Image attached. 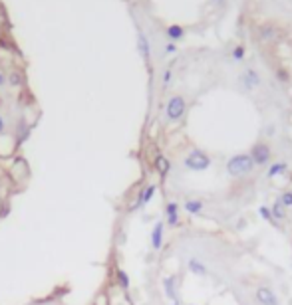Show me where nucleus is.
<instances>
[{"label":"nucleus","instance_id":"nucleus-15","mask_svg":"<svg viewBox=\"0 0 292 305\" xmlns=\"http://www.w3.org/2000/svg\"><path fill=\"white\" fill-rule=\"evenodd\" d=\"M271 214H272V220H284L286 218V212H284V206L280 204V200H276L271 208Z\"/></svg>","mask_w":292,"mask_h":305},{"label":"nucleus","instance_id":"nucleus-3","mask_svg":"<svg viewBox=\"0 0 292 305\" xmlns=\"http://www.w3.org/2000/svg\"><path fill=\"white\" fill-rule=\"evenodd\" d=\"M185 111H187V101H185L183 95H173L167 101L165 113H167V119L169 121H181L185 117Z\"/></svg>","mask_w":292,"mask_h":305},{"label":"nucleus","instance_id":"nucleus-27","mask_svg":"<svg viewBox=\"0 0 292 305\" xmlns=\"http://www.w3.org/2000/svg\"><path fill=\"white\" fill-rule=\"evenodd\" d=\"M4 83H6V77H4L2 72H0V85H4Z\"/></svg>","mask_w":292,"mask_h":305},{"label":"nucleus","instance_id":"nucleus-2","mask_svg":"<svg viewBox=\"0 0 292 305\" xmlns=\"http://www.w3.org/2000/svg\"><path fill=\"white\" fill-rule=\"evenodd\" d=\"M185 167H187L189 171L201 172V171H207V169L211 167V159H209V155H207L205 151L195 149V151H191L189 155L185 157Z\"/></svg>","mask_w":292,"mask_h":305},{"label":"nucleus","instance_id":"nucleus-26","mask_svg":"<svg viewBox=\"0 0 292 305\" xmlns=\"http://www.w3.org/2000/svg\"><path fill=\"white\" fill-rule=\"evenodd\" d=\"M4 127H6V123H4V117H2V115H0V135H2V133H4Z\"/></svg>","mask_w":292,"mask_h":305},{"label":"nucleus","instance_id":"nucleus-25","mask_svg":"<svg viewBox=\"0 0 292 305\" xmlns=\"http://www.w3.org/2000/svg\"><path fill=\"white\" fill-rule=\"evenodd\" d=\"M276 74H278V79H280V81H288V74H286L284 70H278Z\"/></svg>","mask_w":292,"mask_h":305},{"label":"nucleus","instance_id":"nucleus-24","mask_svg":"<svg viewBox=\"0 0 292 305\" xmlns=\"http://www.w3.org/2000/svg\"><path fill=\"white\" fill-rule=\"evenodd\" d=\"M10 83H12V85H20V83H22V76H18V74L14 72V74L10 76Z\"/></svg>","mask_w":292,"mask_h":305},{"label":"nucleus","instance_id":"nucleus-1","mask_svg":"<svg viewBox=\"0 0 292 305\" xmlns=\"http://www.w3.org/2000/svg\"><path fill=\"white\" fill-rule=\"evenodd\" d=\"M252 169H254V163H252L250 155H243V152H241V155L230 157L229 163H227V172H229L230 176H235V178L250 174Z\"/></svg>","mask_w":292,"mask_h":305},{"label":"nucleus","instance_id":"nucleus-8","mask_svg":"<svg viewBox=\"0 0 292 305\" xmlns=\"http://www.w3.org/2000/svg\"><path fill=\"white\" fill-rule=\"evenodd\" d=\"M241 83H243L247 89H254V87L260 85V76H258L252 68H249V70H245V72L241 74Z\"/></svg>","mask_w":292,"mask_h":305},{"label":"nucleus","instance_id":"nucleus-14","mask_svg":"<svg viewBox=\"0 0 292 305\" xmlns=\"http://www.w3.org/2000/svg\"><path fill=\"white\" fill-rule=\"evenodd\" d=\"M155 169H157V172H159L161 176H167L169 171H171V163H169V159L163 157V155H159V157L155 159Z\"/></svg>","mask_w":292,"mask_h":305},{"label":"nucleus","instance_id":"nucleus-6","mask_svg":"<svg viewBox=\"0 0 292 305\" xmlns=\"http://www.w3.org/2000/svg\"><path fill=\"white\" fill-rule=\"evenodd\" d=\"M137 50H139V56L149 62L151 59V44H149V38L143 34V30H137Z\"/></svg>","mask_w":292,"mask_h":305},{"label":"nucleus","instance_id":"nucleus-16","mask_svg":"<svg viewBox=\"0 0 292 305\" xmlns=\"http://www.w3.org/2000/svg\"><path fill=\"white\" fill-rule=\"evenodd\" d=\"M286 169H288L286 163H274V165L269 169V178H274V176H278V174H284Z\"/></svg>","mask_w":292,"mask_h":305},{"label":"nucleus","instance_id":"nucleus-11","mask_svg":"<svg viewBox=\"0 0 292 305\" xmlns=\"http://www.w3.org/2000/svg\"><path fill=\"white\" fill-rule=\"evenodd\" d=\"M155 191H157V189H155V185H149V187H145V189L141 191V194H139V198H137V202H135V204H133L131 208L135 210V208H139L141 204H147V202H149V200L153 198V194H155Z\"/></svg>","mask_w":292,"mask_h":305},{"label":"nucleus","instance_id":"nucleus-12","mask_svg":"<svg viewBox=\"0 0 292 305\" xmlns=\"http://www.w3.org/2000/svg\"><path fill=\"white\" fill-rule=\"evenodd\" d=\"M167 222L171 226H175L179 222V206H177V202H169L167 204Z\"/></svg>","mask_w":292,"mask_h":305},{"label":"nucleus","instance_id":"nucleus-9","mask_svg":"<svg viewBox=\"0 0 292 305\" xmlns=\"http://www.w3.org/2000/svg\"><path fill=\"white\" fill-rule=\"evenodd\" d=\"M163 230H165V226H163L161 220H159V222L153 226V230H151V246H153V250H161V244H163Z\"/></svg>","mask_w":292,"mask_h":305},{"label":"nucleus","instance_id":"nucleus-20","mask_svg":"<svg viewBox=\"0 0 292 305\" xmlns=\"http://www.w3.org/2000/svg\"><path fill=\"white\" fill-rule=\"evenodd\" d=\"M278 200H280V204H282L284 208H292V191H286V192H282Z\"/></svg>","mask_w":292,"mask_h":305},{"label":"nucleus","instance_id":"nucleus-13","mask_svg":"<svg viewBox=\"0 0 292 305\" xmlns=\"http://www.w3.org/2000/svg\"><path fill=\"white\" fill-rule=\"evenodd\" d=\"M189 269H191V273H195V276H207L205 264H203L201 260H197V258H191L189 260Z\"/></svg>","mask_w":292,"mask_h":305},{"label":"nucleus","instance_id":"nucleus-23","mask_svg":"<svg viewBox=\"0 0 292 305\" xmlns=\"http://www.w3.org/2000/svg\"><path fill=\"white\" fill-rule=\"evenodd\" d=\"M171 76H173V72H171V68H167V70L163 72V87H165V85H169V81H171Z\"/></svg>","mask_w":292,"mask_h":305},{"label":"nucleus","instance_id":"nucleus-19","mask_svg":"<svg viewBox=\"0 0 292 305\" xmlns=\"http://www.w3.org/2000/svg\"><path fill=\"white\" fill-rule=\"evenodd\" d=\"M115 276H118V282H120V286H122L124 289L129 287V278H127V273H125L124 269H118V271H115Z\"/></svg>","mask_w":292,"mask_h":305},{"label":"nucleus","instance_id":"nucleus-10","mask_svg":"<svg viewBox=\"0 0 292 305\" xmlns=\"http://www.w3.org/2000/svg\"><path fill=\"white\" fill-rule=\"evenodd\" d=\"M165 34H167L169 42H179L185 36V28L179 26V24H169L167 30H165Z\"/></svg>","mask_w":292,"mask_h":305},{"label":"nucleus","instance_id":"nucleus-28","mask_svg":"<svg viewBox=\"0 0 292 305\" xmlns=\"http://www.w3.org/2000/svg\"><path fill=\"white\" fill-rule=\"evenodd\" d=\"M215 2H221V0H215Z\"/></svg>","mask_w":292,"mask_h":305},{"label":"nucleus","instance_id":"nucleus-22","mask_svg":"<svg viewBox=\"0 0 292 305\" xmlns=\"http://www.w3.org/2000/svg\"><path fill=\"white\" fill-rule=\"evenodd\" d=\"M175 52H177V44H175V42H167L165 44V54H175Z\"/></svg>","mask_w":292,"mask_h":305},{"label":"nucleus","instance_id":"nucleus-17","mask_svg":"<svg viewBox=\"0 0 292 305\" xmlns=\"http://www.w3.org/2000/svg\"><path fill=\"white\" fill-rule=\"evenodd\" d=\"M185 210L189 212V214H199V212L203 210V202L201 200H187L185 202Z\"/></svg>","mask_w":292,"mask_h":305},{"label":"nucleus","instance_id":"nucleus-5","mask_svg":"<svg viewBox=\"0 0 292 305\" xmlns=\"http://www.w3.org/2000/svg\"><path fill=\"white\" fill-rule=\"evenodd\" d=\"M254 297L260 305H278V297L271 287H258Z\"/></svg>","mask_w":292,"mask_h":305},{"label":"nucleus","instance_id":"nucleus-4","mask_svg":"<svg viewBox=\"0 0 292 305\" xmlns=\"http://www.w3.org/2000/svg\"><path fill=\"white\" fill-rule=\"evenodd\" d=\"M250 159L254 163V167H262L271 161V147L267 143H256L252 149H250Z\"/></svg>","mask_w":292,"mask_h":305},{"label":"nucleus","instance_id":"nucleus-7","mask_svg":"<svg viewBox=\"0 0 292 305\" xmlns=\"http://www.w3.org/2000/svg\"><path fill=\"white\" fill-rule=\"evenodd\" d=\"M163 289H165V295L171 303H179V295H177V278L175 276H169L163 280Z\"/></svg>","mask_w":292,"mask_h":305},{"label":"nucleus","instance_id":"nucleus-21","mask_svg":"<svg viewBox=\"0 0 292 305\" xmlns=\"http://www.w3.org/2000/svg\"><path fill=\"white\" fill-rule=\"evenodd\" d=\"M258 212H260V216L265 218L267 222H274V220H272V214H271V208H269V206H260V208H258Z\"/></svg>","mask_w":292,"mask_h":305},{"label":"nucleus","instance_id":"nucleus-18","mask_svg":"<svg viewBox=\"0 0 292 305\" xmlns=\"http://www.w3.org/2000/svg\"><path fill=\"white\" fill-rule=\"evenodd\" d=\"M232 59H235V62H243L245 59V56H247V48L243 46V44H239V46H235L232 48Z\"/></svg>","mask_w":292,"mask_h":305}]
</instances>
